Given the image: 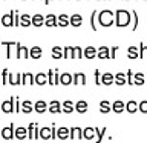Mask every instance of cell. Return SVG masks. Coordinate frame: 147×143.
<instances>
[{
  "mask_svg": "<svg viewBox=\"0 0 147 143\" xmlns=\"http://www.w3.org/2000/svg\"><path fill=\"white\" fill-rule=\"evenodd\" d=\"M132 20V14L126 11V9H117L115 11V25L119 28H124L127 25H130Z\"/></svg>",
  "mask_w": 147,
  "mask_h": 143,
  "instance_id": "1",
  "label": "cell"
},
{
  "mask_svg": "<svg viewBox=\"0 0 147 143\" xmlns=\"http://www.w3.org/2000/svg\"><path fill=\"white\" fill-rule=\"evenodd\" d=\"M98 23L104 28L112 26L115 23V12L110 9H103L101 12H98Z\"/></svg>",
  "mask_w": 147,
  "mask_h": 143,
  "instance_id": "2",
  "label": "cell"
},
{
  "mask_svg": "<svg viewBox=\"0 0 147 143\" xmlns=\"http://www.w3.org/2000/svg\"><path fill=\"white\" fill-rule=\"evenodd\" d=\"M16 103H17V99L16 97H9V100L3 101L2 103V111L6 114H11V112H16Z\"/></svg>",
  "mask_w": 147,
  "mask_h": 143,
  "instance_id": "3",
  "label": "cell"
},
{
  "mask_svg": "<svg viewBox=\"0 0 147 143\" xmlns=\"http://www.w3.org/2000/svg\"><path fill=\"white\" fill-rule=\"evenodd\" d=\"M0 136H2L5 140H12V138L16 137V126H14V123H9L6 128H3L2 132H0Z\"/></svg>",
  "mask_w": 147,
  "mask_h": 143,
  "instance_id": "4",
  "label": "cell"
},
{
  "mask_svg": "<svg viewBox=\"0 0 147 143\" xmlns=\"http://www.w3.org/2000/svg\"><path fill=\"white\" fill-rule=\"evenodd\" d=\"M16 57H17V59H28V57H29V49H28L26 46H23V45H20V43H17Z\"/></svg>",
  "mask_w": 147,
  "mask_h": 143,
  "instance_id": "5",
  "label": "cell"
},
{
  "mask_svg": "<svg viewBox=\"0 0 147 143\" xmlns=\"http://www.w3.org/2000/svg\"><path fill=\"white\" fill-rule=\"evenodd\" d=\"M113 83H115V76H113V74H110V72L101 74V85L110 86V85H113Z\"/></svg>",
  "mask_w": 147,
  "mask_h": 143,
  "instance_id": "6",
  "label": "cell"
},
{
  "mask_svg": "<svg viewBox=\"0 0 147 143\" xmlns=\"http://www.w3.org/2000/svg\"><path fill=\"white\" fill-rule=\"evenodd\" d=\"M45 26L48 28H54V26H58V20H57V16L55 14H48L45 17Z\"/></svg>",
  "mask_w": 147,
  "mask_h": 143,
  "instance_id": "7",
  "label": "cell"
},
{
  "mask_svg": "<svg viewBox=\"0 0 147 143\" xmlns=\"http://www.w3.org/2000/svg\"><path fill=\"white\" fill-rule=\"evenodd\" d=\"M112 111L115 114H121L123 111H126V103L123 100H115L112 103Z\"/></svg>",
  "mask_w": 147,
  "mask_h": 143,
  "instance_id": "8",
  "label": "cell"
},
{
  "mask_svg": "<svg viewBox=\"0 0 147 143\" xmlns=\"http://www.w3.org/2000/svg\"><path fill=\"white\" fill-rule=\"evenodd\" d=\"M2 25L3 26H14V11L5 14V16H2Z\"/></svg>",
  "mask_w": 147,
  "mask_h": 143,
  "instance_id": "9",
  "label": "cell"
},
{
  "mask_svg": "<svg viewBox=\"0 0 147 143\" xmlns=\"http://www.w3.org/2000/svg\"><path fill=\"white\" fill-rule=\"evenodd\" d=\"M63 111V105L60 103L58 100H52L49 103V112H52V114H58V112H61Z\"/></svg>",
  "mask_w": 147,
  "mask_h": 143,
  "instance_id": "10",
  "label": "cell"
},
{
  "mask_svg": "<svg viewBox=\"0 0 147 143\" xmlns=\"http://www.w3.org/2000/svg\"><path fill=\"white\" fill-rule=\"evenodd\" d=\"M35 83V76L31 72L22 74V85H34Z\"/></svg>",
  "mask_w": 147,
  "mask_h": 143,
  "instance_id": "11",
  "label": "cell"
},
{
  "mask_svg": "<svg viewBox=\"0 0 147 143\" xmlns=\"http://www.w3.org/2000/svg\"><path fill=\"white\" fill-rule=\"evenodd\" d=\"M69 138H71V140H81L83 138V129L78 128V126L71 128V136H69Z\"/></svg>",
  "mask_w": 147,
  "mask_h": 143,
  "instance_id": "12",
  "label": "cell"
},
{
  "mask_svg": "<svg viewBox=\"0 0 147 143\" xmlns=\"http://www.w3.org/2000/svg\"><path fill=\"white\" fill-rule=\"evenodd\" d=\"M126 111L129 114H135L136 111H140V103H136L135 100H129L126 103Z\"/></svg>",
  "mask_w": 147,
  "mask_h": 143,
  "instance_id": "13",
  "label": "cell"
},
{
  "mask_svg": "<svg viewBox=\"0 0 147 143\" xmlns=\"http://www.w3.org/2000/svg\"><path fill=\"white\" fill-rule=\"evenodd\" d=\"M127 57L129 59H140V46H129L127 48Z\"/></svg>",
  "mask_w": 147,
  "mask_h": 143,
  "instance_id": "14",
  "label": "cell"
},
{
  "mask_svg": "<svg viewBox=\"0 0 147 143\" xmlns=\"http://www.w3.org/2000/svg\"><path fill=\"white\" fill-rule=\"evenodd\" d=\"M115 85L118 86H124L127 85V76L124 72H117L115 74Z\"/></svg>",
  "mask_w": 147,
  "mask_h": 143,
  "instance_id": "15",
  "label": "cell"
},
{
  "mask_svg": "<svg viewBox=\"0 0 147 143\" xmlns=\"http://www.w3.org/2000/svg\"><path fill=\"white\" fill-rule=\"evenodd\" d=\"M2 46L6 48V57H12V48H17V42H2Z\"/></svg>",
  "mask_w": 147,
  "mask_h": 143,
  "instance_id": "16",
  "label": "cell"
},
{
  "mask_svg": "<svg viewBox=\"0 0 147 143\" xmlns=\"http://www.w3.org/2000/svg\"><path fill=\"white\" fill-rule=\"evenodd\" d=\"M40 138H43V140H52V129L49 126L40 128Z\"/></svg>",
  "mask_w": 147,
  "mask_h": 143,
  "instance_id": "17",
  "label": "cell"
},
{
  "mask_svg": "<svg viewBox=\"0 0 147 143\" xmlns=\"http://www.w3.org/2000/svg\"><path fill=\"white\" fill-rule=\"evenodd\" d=\"M45 25V16H41L40 12H37L32 16V26L38 28V26H43Z\"/></svg>",
  "mask_w": 147,
  "mask_h": 143,
  "instance_id": "18",
  "label": "cell"
},
{
  "mask_svg": "<svg viewBox=\"0 0 147 143\" xmlns=\"http://www.w3.org/2000/svg\"><path fill=\"white\" fill-rule=\"evenodd\" d=\"M57 20H58V26H61V28L71 25V17L67 14H60V16H57Z\"/></svg>",
  "mask_w": 147,
  "mask_h": 143,
  "instance_id": "19",
  "label": "cell"
},
{
  "mask_svg": "<svg viewBox=\"0 0 147 143\" xmlns=\"http://www.w3.org/2000/svg\"><path fill=\"white\" fill-rule=\"evenodd\" d=\"M69 136H71V129L63 128V126L57 129V138H60V140H67Z\"/></svg>",
  "mask_w": 147,
  "mask_h": 143,
  "instance_id": "20",
  "label": "cell"
},
{
  "mask_svg": "<svg viewBox=\"0 0 147 143\" xmlns=\"http://www.w3.org/2000/svg\"><path fill=\"white\" fill-rule=\"evenodd\" d=\"M60 83L64 85V86L71 85V83H74V76H72V74H69V72H63L61 76H60Z\"/></svg>",
  "mask_w": 147,
  "mask_h": 143,
  "instance_id": "21",
  "label": "cell"
},
{
  "mask_svg": "<svg viewBox=\"0 0 147 143\" xmlns=\"http://www.w3.org/2000/svg\"><path fill=\"white\" fill-rule=\"evenodd\" d=\"M46 109H48V103L45 100H37L34 103V111H37L38 114H43Z\"/></svg>",
  "mask_w": 147,
  "mask_h": 143,
  "instance_id": "22",
  "label": "cell"
},
{
  "mask_svg": "<svg viewBox=\"0 0 147 143\" xmlns=\"http://www.w3.org/2000/svg\"><path fill=\"white\" fill-rule=\"evenodd\" d=\"M87 101L86 100H78L77 103H75V111L78 114H84V112H87Z\"/></svg>",
  "mask_w": 147,
  "mask_h": 143,
  "instance_id": "23",
  "label": "cell"
},
{
  "mask_svg": "<svg viewBox=\"0 0 147 143\" xmlns=\"http://www.w3.org/2000/svg\"><path fill=\"white\" fill-rule=\"evenodd\" d=\"M64 54H63V59H77L75 55V46H64Z\"/></svg>",
  "mask_w": 147,
  "mask_h": 143,
  "instance_id": "24",
  "label": "cell"
},
{
  "mask_svg": "<svg viewBox=\"0 0 147 143\" xmlns=\"http://www.w3.org/2000/svg\"><path fill=\"white\" fill-rule=\"evenodd\" d=\"M96 54H98V49L95 46H86L84 48V57L86 59H95Z\"/></svg>",
  "mask_w": 147,
  "mask_h": 143,
  "instance_id": "25",
  "label": "cell"
},
{
  "mask_svg": "<svg viewBox=\"0 0 147 143\" xmlns=\"http://www.w3.org/2000/svg\"><path fill=\"white\" fill-rule=\"evenodd\" d=\"M8 83H9V85H12V86L22 85V74H9Z\"/></svg>",
  "mask_w": 147,
  "mask_h": 143,
  "instance_id": "26",
  "label": "cell"
},
{
  "mask_svg": "<svg viewBox=\"0 0 147 143\" xmlns=\"http://www.w3.org/2000/svg\"><path fill=\"white\" fill-rule=\"evenodd\" d=\"M41 55H43V49L40 48V46H32V48L29 49V57H32V59H40Z\"/></svg>",
  "mask_w": 147,
  "mask_h": 143,
  "instance_id": "27",
  "label": "cell"
},
{
  "mask_svg": "<svg viewBox=\"0 0 147 143\" xmlns=\"http://www.w3.org/2000/svg\"><path fill=\"white\" fill-rule=\"evenodd\" d=\"M32 25V16H29L28 12H25V14H22L20 16V26H31Z\"/></svg>",
  "mask_w": 147,
  "mask_h": 143,
  "instance_id": "28",
  "label": "cell"
},
{
  "mask_svg": "<svg viewBox=\"0 0 147 143\" xmlns=\"http://www.w3.org/2000/svg\"><path fill=\"white\" fill-rule=\"evenodd\" d=\"M61 105H63V112L64 114H71V112H74V109H75V105H74V101H71V100H64Z\"/></svg>",
  "mask_w": 147,
  "mask_h": 143,
  "instance_id": "29",
  "label": "cell"
},
{
  "mask_svg": "<svg viewBox=\"0 0 147 143\" xmlns=\"http://www.w3.org/2000/svg\"><path fill=\"white\" fill-rule=\"evenodd\" d=\"M96 55H98V59H110V48H107V46H100Z\"/></svg>",
  "mask_w": 147,
  "mask_h": 143,
  "instance_id": "30",
  "label": "cell"
},
{
  "mask_svg": "<svg viewBox=\"0 0 147 143\" xmlns=\"http://www.w3.org/2000/svg\"><path fill=\"white\" fill-rule=\"evenodd\" d=\"M74 85H86V74L83 72L74 74Z\"/></svg>",
  "mask_w": 147,
  "mask_h": 143,
  "instance_id": "31",
  "label": "cell"
},
{
  "mask_svg": "<svg viewBox=\"0 0 147 143\" xmlns=\"http://www.w3.org/2000/svg\"><path fill=\"white\" fill-rule=\"evenodd\" d=\"M110 109H112L110 101H107V100H101L100 101V112L101 114H107V112H110Z\"/></svg>",
  "mask_w": 147,
  "mask_h": 143,
  "instance_id": "32",
  "label": "cell"
},
{
  "mask_svg": "<svg viewBox=\"0 0 147 143\" xmlns=\"http://www.w3.org/2000/svg\"><path fill=\"white\" fill-rule=\"evenodd\" d=\"M81 23H83V17H81V14H72L71 16V25L72 26H75V28H78V26H81Z\"/></svg>",
  "mask_w": 147,
  "mask_h": 143,
  "instance_id": "33",
  "label": "cell"
},
{
  "mask_svg": "<svg viewBox=\"0 0 147 143\" xmlns=\"http://www.w3.org/2000/svg\"><path fill=\"white\" fill-rule=\"evenodd\" d=\"M35 83L37 85H40V86H43L48 83V74H45V72H38L35 76Z\"/></svg>",
  "mask_w": 147,
  "mask_h": 143,
  "instance_id": "34",
  "label": "cell"
},
{
  "mask_svg": "<svg viewBox=\"0 0 147 143\" xmlns=\"http://www.w3.org/2000/svg\"><path fill=\"white\" fill-rule=\"evenodd\" d=\"M25 137H28V128H25V126L16 128V138H18V140H23Z\"/></svg>",
  "mask_w": 147,
  "mask_h": 143,
  "instance_id": "35",
  "label": "cell"
},
{
  "mask_svg": "<svg viewBox=\"0 0 147 143\" xmlns=\"http://www.w3.org/2000/svg\"><path fill=\"white\" fill-rule=\"evenodd\" d=\"M22 112H25V114H29L34 111V106H32V103L29 100H25V101H22Z\"/></svg>",
  "mask_w": 147,
  "mask_h": 143,
  "instance_id": "36",
  "label": "cell"
},
{
  "mask_svg": "<svg viewBox=\"0 0 147 143\" xmlns=\"http://www.w3.org/2000/svg\"><path fill=\"white\" fill-rule=\"evenodd\" d=\"M144 74L142 72H136L135 76H133V85H138V86H142L144 85Z\"/></svg>",
  "mask_w": 147,
  "mask_h": 143,
  "instance_id": "37",
  "label": "cell"
},
{
  "mask_svg": "<svg viewBox=\"0 0 147 143\" xmlns=\"http://www.w3.org/2000/svg\"><path fill=\"white\" fill-rule=\"evenodd\" d=\"M94 136H95V128H84V129H83V138L92 140Z\"/></svg>",
  "mask_w": 147,
  "mask_h": 143,
  "instance_id": "38",
  "label": "cell"
},
{
  "mask_svg": "<svg viewBox=\"0 0 147 143\" xmlns=\"http://www.w3.org/2000/svg\"><path fill=\"white\" fill-rule=\"evenodd\" d=\"M64 54V49L61 46H54L52 48V59H61Z\"/></svg>",
  "mask_w": 147,
  "mask_h": 143,
  "instance_id": "39",
  "label": "cell"
},
{
  "mask_svg": "<svg viewBox=\"0 0 147 143\" xmlns=\"http://www.w3.org/2000/svg\"><path fill=\"white\" fill-rule=\"evenodd\" d=\"M106 131H107V128H101V129L95 128V134H96V142H95V143H101V140H103Z\"/></svg>",
  "mask_w": 147,
  "mask_h": 143,
  "instance_id": "40",
  "label": "cell"
},
{
  "mask_svg": "<svg viewBox=\"0 0 147 143\" xmlns=\"http://www.w3.org/2000/svg\"><path fill=\"white\" fill-rule=\"evenodd\" d=\"M35 126L37 123H29V126H28V138H31V140L35 138Z\"/></svg>",
  "mask_w": 147,
  "mask_h": 143,
  "instance_id": "41",
  "label": "cell"
},
{
  "mask_svg": "<svg viewBox=\"0 0 147 143\" xmlns=\"http://www.w3.org/2000/svg\"><path fill=\"white\" fill-rule=\"evenodd\" d=\"M96 14H98V11H92L90 14V28H92V31H96L98 28H96Z\"/></svg>",
  "mask_w": 147,
  "mask_h": 143,
  "instance_id": "42",
  "label": "cell"
},
{
  "mask_svg": "<svg viewBox=\"0 0 147 143\" xmlns=\"http://www.w3.org/2000/svg\"><path fill=\"white\" fill-rule=\"evenodd\" d=\"M140 59H147V46L144 43H140Z\"/></svg>",
  "mask_w": 147,
  "mask_h": 143,
  "instance_id": "43",
  "label": "cell"
},
{
  "mask_svg": "<svg viewBox=\"0 0 147 143\" xmlns=\"http://www.w3.org/2000/svg\"><path fill=\"white\" fill-rule=\"evenodd\" d=\"M54 76H55V69H49V72H48V83L49 85H55V82H54Z\"/></svg>",
  "mask_w": 147,
  "mask_h": 143,
  "instance_id": "44",
  "label": "cell"
},
{
  "mask_svg": "<svg viewBox=\"0 0 147 143\" xmlns=\"http://www.w3.org/2000/svg\"><path fill=\"white\" fill-rule=\"evenodd\" d=\"M132 18H133V31L138 28V23H140V18H138V12L132 11Z\"/></svg>",
  "mask_w": 147,
  "mask_h": 143,
  "instance_id": "45",
  "label": "cell"
},
{
  "mask_svg": "<svg viewBox=\"0 0 147 143\" xmlns=\"http://www.w3.org/2000/svg\"><path fill=\"white\" fill-rule=\"evenodd\" d=\"M75 55H77V59H83L84 57V49L81 46H75Z\"/></svg>",
  "mask_w": 147,
  "mask_h": 143,
  "instance_id": "46",
  "label": "cell"
},
{
  "mask_svg": "<svg viewBox=\"0 0 147 143\" xmlns=\"http://www.w3.org/2000/svg\"><path fill=\"white\" fill-rule=\"evenodd\" d=\"M94 76H95V85L100 86V85H101V72L98 71V69H95V71H94Z\"/></svg>",
  "mask_w": 147,
  "mask_h": 143,
  "instance_id": "47",
  "label": "cell"
},
{
  "mask_svg": "<svg viewBox=\"0 0 147 143\" xmlns=\"http://www.w3.org/2000/svg\"><path fill=\"white\" fill-rule=\"evenodd\" d=\"M126 76H127V85H133V76H135V74H133L132 69H129L126 72Z\"/></svg>",
  "mask_w": 147,
  "mask_h": 143,
  "instance_id": "48",
  "label": "cell"
},
{
  "mask_svg": "<svg viewBox=\"0 0 147 143\" xmlns=\"http://www.w3.org/2000/svg\"><path fill=\"white\" fill-rule=\"evenodd\" d=\"M2 78H3V85H6V83H8V78H9V71H8L6 68L2 71Z\"/></svg>",
  "mask_w": 147,
  "mask_h": 143,
  "instance_id": "49",
  "label": "cell"
},
{
  "mask_svg": "<svg viewBox=\"0 0 147 143\" xmlns=\"http://www.w3.org/2000/svg\"><path fill=\"white\" fill-rule=\"evenodd\" d=\"M140 111L142 114H147V100H142L140 103Z\"/></svg>",
  "mask_w": 147,
  "mask_h": 143,
  "instance_id": "50",
  "label": "cell"
},
{
  "mask_svg": "<svg viewBox=\"0 0 147 143\" xmlns=\"http://www.w3.org/2000/svg\"><path fill=\"white\" fill-rule=\"evenodd\" d=\"M18 11H14V26H20V14Z\"/></svg>",
  "mask_w": 147,
  "mask_h": 143,
  "instance_id": "51",
  "label": "cell"
},
{
  "mask_svg": "<svg viewBox=\"0 0 147 143\" xmlns=\"http://www.w3.org/2000/svg\"><path fill=\"white\" fill-rule=\"evenodd\" d=\"M119 48L118 46H112V48H110V59H115L117 57V51H118Z\"/></svg>",
  "mask_w": 147,
  "mask_h": 143,
  "instance_id": "52",
  "label": "cell"
},
{
  "mask_svg": "<svg viewBox=\"0 0 147 143\" xmlns=\"http://www.w3.org/2000/svg\"><path fill=\"white\" fill-rule=\"evenodd\" d=\"M49 2H52V0H45V3H46V5H48Z\"/></svg>",
  "mask_w": 147,
  "mask_h": 143,
  "instance_id": "53",
  "label": "cell"
},
{
  "mask_svg": "<svg viewBox=\"0 0 147 143\" xmlns=\"http://www.w3.org/2000/svg\"><path fill=\"white\" fill-rule=\"evenodd\" d=\"M43 2H45V0H43Z\"/></svg>",
  "mask_w": 147,
  "mask_h": 143,
  "instance_id": "54",
  "label": "cell"
},
{
  "mask_svg": "<svg viewBox=\"0 0 147 143\" xmlns=\"http://www.w3.org/2000/svg\"><path fill=\"white\" fill-rule=\"evenodd\" d=\"M146 2H147V0H146Z\"/></svg>",
  "mask_w": 147,
  "mask_h": 143,
  "instance_id": "55",
  "label": "cell"
},
{
  "mask_svg": "<svg viewBox=\"0 0 147 143\" xmlns=\"http://www.w3.org/2000/svg\"><path fill=\"white\" fill-rule=\"evenodd\" d=\"M126 2H127V0H126Z\"/></svg>",
  "mask_w": 147,
  "mask_h": 143,
  "instance_id": "56",
  "label": "cell"
}]
</instances>
